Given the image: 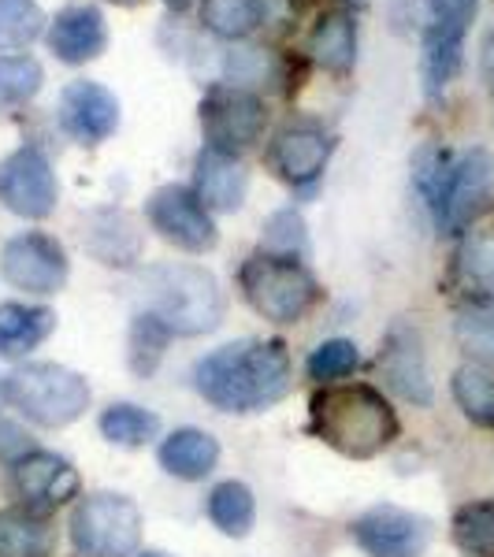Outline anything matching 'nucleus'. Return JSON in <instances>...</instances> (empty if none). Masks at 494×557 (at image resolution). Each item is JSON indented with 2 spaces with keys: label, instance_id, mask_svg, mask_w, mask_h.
<instances>
[{
  "label": "nucleus",
  "instance_id": "obj_1",
  "mask_svg": "<svg viewBox=\"0 0 494 557\" xmlns=\"http://www.w3.org/2000/svg\"><path fill=\"white\" fill-rule=\"evenodd\" d=\"M194 386L209 406L223 412H260L283 401L294 386V368L280 338H242L201 357Z\"/></svg>",
  "mask_w": 494,
  "mask_h": 557
},
{
  "label": "nucleus",
  "instance_id": "obj_2",
  "mask_svg": "<svg viewBox=\"0 0 494 557\" xmlns=\"http://www.w3.org/2000/svg\"><path fill=\"white\" fill-rule=\"evenodd\" d=\"M309 420L317 438L354 461L383 454L398 438V412L375 386L365 383L323 386L309 406Z\"/></svg>",
  "mask_w": 494,
  "mask_h": 557
},
{
  "label": "nucleus",
  "instance_id": "obj_3",
  "mask_svg": "<svg viewBox=\"0 0 494 557\" xmlns=\"http://www.w3.org/2000/svg\"><path fill=\"white\" fill-rule=\"evenodd\" d=\"M146 312L172 335H205L223 320L220 283L201 264H152L146 272Z\"/></svg>",
  "mask_w": 494,
  "mask_h": 557
},
{
  "label": "nucleus",
  "instance_id": "obj_4",
  "mask_svg": "<svg viewBox=\"0 0 494 557\" xmlns=\"http://www.w3.org/2000/svg\"><path fill=\"white\" fill-rule=\"evenodd\" d=\"M238 283L246 301L272 323H298L320 301V283L301 260L275 257L264 249L242 264Z\"/></svg>",
  "mask_w": 494,
  "mask_h": 557
},
{
  "label": "nucleus",
  "instance_id": "obj_5",
  "mask_svg": "<svg viewBox=\"0 0 494 557\" xmlns=\"http://www.w3.org/2000/svg\"><path fill=\"white\" fill-rule=\"evenodd\" d=\"M4 398L30 424L67 428L89 406V383L64 364H23L4 380Z\"/></svg>",
  "mask_w": 494,
  "mask_h": 557
},
{
  "label": "nucleus",
  "instance_id": "obj_6",
  "mask_svg": "<svg viewBox=\"0 0 494 557\" xmlns=\"http://www.w3.org/2000/svg\"><path fill=\"white\" fill-rule=\"evenodd\" d=\"M78 557H131L141 543V513L123 494H89L71 513Z\"/></svg>",
  "mask_w": 494,
  "mask_h": 557
},
{
  "label": "nucleus",
  "instance_id": "obj_7",
  "mask_svg": "<svg viewBox=\"0 0 494 557\" xmlns=\"http://www.w3.org/2000/svg\"><path fill=\"white\" fill-rule=\"evenodd\" d=\"M201 131H205V149L227 152L238 157L249 146H257L260 134H264V101L257 94L242 86H212L201 97Z\"/></svg>",
  "mask_w": 494,
  "mask_h": 557
},
{
  "label": "nucleus",
  "instance_id": "obj_8",
  "mask_svg": "<svg viewBox=\"0 0 494 557\" xmlns=\"http://www.w3.org/2000/svg\"><path fill=\"white\" fill-rule=\"evenodd\" d=\"M428 8L431 23L424 30V89L435 97L461 71L465 30L476 20L480 0H428Z\"/></svg>",
  "mask_w": 494,
  "mask_h": 557
},
{
  "label": "nucleus",
  "instance_id": "obj_9",
  "mask_svg": "<svg viewBox=\"0 0 494 557\" xmlns=\"http://www.w3.org/2000/svg\"><path fill=\"white\" fill-rule=\"evenodd\" d=\"M146 215L160 238L186 249V253H209L220 242L212 212L205 209V201L190 186H160V190H152L146 201Z\"/></svg>",
  "mask_w": 494,
  "mask_h": 557
},
{
  "label": "nucleus",
  "instance_id": "obj_10",
  "mask_svg": "<svg viewBox=\"0 0 494 557\" xmlns=\"http://www.w3.org/2000/svg\"><path fill=\"white\" fill-rule=\"evenodd\" d=\"M0 272H4V278L15 290L41 294L45 298V294L64 290L71 264L57 238L41 235V231H26V235L4 242V249H0Z\"/></svg>",
  "mask_w": 494,
  "mask_h": 557
},
{
  "label": "nucleus",
  "instance_id": "obj_11",
  "mask_svg": "<svg viewBox=\"0 0 494 557\" xmlns=\"http://www.w3.org/2000/svg\"><path fill=\"white\" fill-rule=\"evenodd\" d=\"M57 172L45 160L41 149H15L12 157L0 160V205L23 220H45L57 209Z\"/></svg>",
  "mask_w": 494,
  "mask_h": 557
},
{
  "label": "nucleus",
  "instance_id": "obj_12",
  "mask_svg": "<svg viewBox=\"0 0 494 557\" xmlns=\"http://www.w3.org/2000/svg\"><path fill=\"white\" fill-rule=\"evenodd\" d=\"M494 201V160L487 149H469L461 160H454L446 175L443 205H439V227L469 231L476 220L491 212Z\"/></svg>",
  "mask_w": 494,
  "mask_h": 557
},
{
  "label": "nucleus",
  "instance_id": "obj_13",
  "mask_svg": "<svg viewBox=\"0 0 494 557\" xmlns=\"http://www.w3.org/2000/svg\"><path fill=\"white\" fill-rule=\"evenodd\" d=\"M357 546L368 557H424L431 543V520L402 506H372L349 524Z\"/></svg>",
  "mask_w": 494,
  "mask_h": 557
},
{
  "label": "nucleus",
  "instance_id": "obj_14",
  "mask_svg": "<svg viewBox=\"0 0 494 557\" xmlns=\"http://www.w3.org/2000/svg\"><path fill=\"white\" fill-rule=\"evenodd\" d=\"M331 152H335V138L317 123H286L268 146V164L291 186L312 190L328 168Z\"/></svg>",
  "mask_w": 494,
  "mask_h": 557
},
{
  "label": "nucleus",
  "instance_id": "obj_15",
  "mask_svg": "<svg viewBox=\"0 0 494 557\" xmlns=\"http://www.w3.org/2000/svg\"><path fill=\"white\" fill-rule=\"evenodd\" d=\"M60 127L83 146H101L120 127V101L101 83L78 78L60 94Z\"/></svg>",
  "mask_w": 494,
  "mask_h": 557
},
{
  "label": "nucleus",
  "instance_id": "obj_16",
  "mask_svg": "<svg viewBox=\"0 0 494 557\" xmlns=\"http://www.w3.org/2000/svg\"><path fill=\"white\" fill-rule=\"evenodd\" d=\"M15 491L26 498V506H64L78 494V472L60 454L34 450L15 461Z\"/></svg>",
  "mask_w": 494,
  "mask_h": 557
},
{
  "label": "nucleus",
  "instance_id": "obj_17",
  "mask_svg": "<svg viewBox=\"0 0 494 557\" xmlns=\"http://www.w3.org/2000/svg\"><path fill=\"white\" fill-rule=\"evenodd\" d=\"M49 49L57 52V60L64 64H89L108 49V26L104 15L94 4H67L64 12H57V20L49 23L45 34Z\"/></svg>",
  "mask_w": 494,
  "mask_h": 557
},
{
  "label": "nucleus",
  "instance_id": "obj_18",
  "mask_svg": "<svg viewBox=\"0 0 494 557\" xmlns=\"http://www.w3.org/2000/svg\"><path fill=\"white\" fill-rule=\"evenodd\" d=\"M194 183H197V197H201L209 212H238L246 205L249 175L238 157L201 149V157L194 164Z\"/></svg>",
  "mask_w": 494,
  "mask_h": 557
},
{
  "label": "nucleus",
  "instance_id": "obj_19",
  "mask_svg": "<svg viewBox=\"0 0 494 557\" xmlns=\"http://www.w3.org/2000/svg\"><path fill=\"white\" fill-rule=\"evenodd\" d=\"M380 368L387 375V383L402 394L412 406H431V380H428V364H424V349L420 338L412 331L398 327L391 331L387 346L380 354Z\"/></svg>",
  "mask_w": 494,
  "mask_h": 557
},
{
  "label": "nucleus",
  "instance_id": "obj_20",
  "mask_svg": "<svg viewBox=\"0 0 494 557\" xmlns=\"http://www.w3.org/2000/svg\"><path fill=\"white\" fill-rule=\"evenodd\" d=\"M312 60L331 71V75H349L357 64V20L346 8H331L323 12L309 34Z\"/></svg>",
  "mask_w": 494,
  "mask_h": 557
},
{
  "label": "nucleus",
  "instance_id": "obj_21",
  "mask_svg": "<svg viewBox=\"0 0 494 557\" xmlns=\"http://www.w3.org/2000/svg\"><path fill=\"white\" fill-rule=\"evenodd\" d=\"M215 461H220V443L201 428H178L172 435L160 443V465L164 472H172L175 480L197 483L205 480Z\"/></svg>",
  "mask_w": 494,
  "mask_h": 557
},
{
  "label": "nucleus",
  "instance_id": "obj_22",
  "mask_svg": "<svg viewBox=\"0 0 494 557\" xmlns=\"http://www.w3.org/2000/svg\"><path fill=\"white\" fill-rule=\"evenodd\" d=\"M57 550V528L34 506L0 513V557H49Z\"/></svg>",
  "mask_w": 494,
  "mask_h": 557
},
{
  "label": "nucleus",
  "instance_id": "obj_23",
  "mask_svg": "<svg viewBox=\"0 0 494 557\" xmlns=\"http://www.w3.org/2000/svg\"><path fill=\"white\" fill-rule=\"evenodd\" d=\"M52 327H57V312L52 309L20 301L0 305V357H8V361L26 357L52 335Z\"/></svg>",
  "mask_w": 494,
  "mask_h": 557
},
{
  "label": "nucleus",
  "instance_id": "obj_24",
  "mask_svg": "<svg viewBox=\"0 0 494 557\" xmlns=\"http://www.w3.org/2000/svg\"><path fill=\"white\" fill-rule=\"evenodd\" d=\"M209 520L231 539H246L257 524V498L246 483H215L209 494Z\"/></svg>",
  "mask_w": 494,
  "mask_h": 557
},
{
  "label": "nucleus",
  "instance_id": "obj_25",
  "mask_svg": "<svg viewBox=\"0 0 494 557\" xmlns=\"http://www.w3.org/2000/svg\"><path fill=\"white\" fill-rule=\"evenodd\" d=\"M123 242H138V231H134V223L127 220L123 212H94L89 215V231H86V246L89 253H94L101 264H115V268H131L138 253H131L127 246H120ZM141 246V242H138Z\"/></svg>",
  "mask_w": 494,
  "mask_h": 557
},
{
  "label": "nucleus",
  "instance_id": "obj_26",
  "mask_svg": "<svg viewBox=\"0 0 494 557\" xmlns=\"http://www.w3.org/2000/svg\"><path fill=\"white\" fill-rule=\"evenodd\" d=\"M272 0H205L201 4V23L220 38H246L257 26H264Z\"/></svg>",
  "mask_w": 494,
  "mask_h": 557
},
{
  "label": "nucleus",
  "instance_id": "obj_27",
  "mask_svg": "<svg viewBox=\"0 0 494 557\" xmlns=\"http://www.w3.org/2000/svg\"><path fill=\"white\" fill-rule=\"evenodd\" d=\"M454 275L469 294L494 298V231H472V235L461 242Z\"/></svg>",
  "mask_w": 494,
  "mask_h": 557
},
{
  "label": "nucleus",
  "instance_id": "obj_28",
  "mask_svg": "<svg viewBox=\"0 0 494 557\" xmlns=\"http://www.w3.org/2000/svg\"><path fill=\"white\" fill-rule=\"evenodd\" d=\"M454 543L469 557H494V498L465 502L454 513Z\"/></svg>",
  "mask_w": 494,
  "mask_h": 557
},
{
  "label": "nucleus",
  "instance_id": "obj_29",
  "mask_svg": "<svg viewBox=\"0 0 494 557\" xmlns=\"http://www.w3.org/2000/svg\"><path fill=\"white\" fill-rule=\"evenodd\" d=\"M157 431H160L157 412L131 406V401L108 406L101 412V435L115 446H127V450H134V446H146L149 438H157Z\"/></svg>",
  "mask_w": 494,
  "mask_h": 557
},
{
  "label": "nucleus",
  "instance_id": "obj_30",
  "mask_svg": "<svg viewBox=\"0 0 494 557\" xmlns=\"http://www.w3.org/2000/svg\"><path fill=\"white\" fill-rule=\"evenodd\" d=\"M454 401L480 428H494V375L480 364H465L454 372Z\"/></svg>",
  "mask_w": 494,
  "mask_h": 557
},
{
  "label": "nucleus",
  "instance_id": "obj_31",
  "mask_svg": "<svg viewBox=\"0 0 494 557\" xmlns=\"http://www.w3.org/2000/svg\"><path fill=\"white\" fill-rule=\"evenodd\" d=\"M168 343H172V331L152 317V312H138L134 323H131V349H127L134 375L149 380V375L160 368V361H164Z\"/></svg>",
  "mask_w": 494,
  "mask_h": 557
},
{
  "label": "nucleus",
  "instance_id": "obj_32",
  "mask_svg": "<svg viewBox=\"0 0 494 557\" xmlns=\"http://www.w3.org/2000/svg\"><path fill=\"white\" fill-rule=\"evenodd\" d=\"M45 30V12L38 0H0V52L26 49Z\"/></svg>",
  "mask_w": 494,
  "mask_h": 557
},
{
  "label": "nucleus",
  "instance_id": "obj_33",
  "mask_svg": "<svg viewBox=\"0 0 494 557\" xmlns=\"http://www.w3.org/2000/svg\"><path fill=\"white\" fill-rule=\"evenodd\" d=\"M45 83V71L34 57H0V108L26 104Z\"/></svg>",
  "mask_w": 494,
  "mask_h": 557
},
{
  "label": "nucleus",
  "instance_id": "obj_34",
  "mask_svg": "<svg viewBox=\"0 0 494 557\" xmlns=\"http://www.w3.org/2000/svg\"><path fill=\"white\" fill-rule=\"evenodd\" d=\"M454 338L476 364L494 368V312L491 309H465L454 323Z\"/></svg>",
  "mask_w": 494,
  "mask_h": 557
},
{
  "label": "nucleus",
  "instance_id": "obj_35",
  "mask_svg": "<svg viewBox=\"0 0 494 557\" xmlns=\"http://www.w3.org/2000/svg\"><path fill=\"white\" fill-rule=\"evenodd\" d=\"M264 253H275V257H291L298 260L309 253V235H305V220L294 209H280L268 215L264 223Z\"/></svg>",
  "mask_w": 494,
  "mask_h": 557
},
{
  "label": "nucleus",
  "instance_id": "obj_36",
  "mask_svg": "<svg viewBox=\"0 0 494 557\" xmlns=\"http://www.w3.org/2000/svg\"><path fill=\"white\" fill-rule=\"evenodd\" d=\"M361 364V354H357L354 343H346V338H331V343H320L317 349H312L309 357V380L317 383H335L343 380V375H349L354 368Z\"/></svg>",
  "mask_w": 494,
  "mask_h": 557
},
{
  "label": "nucleus",
  "instance_id": "obj_37",
  "mask_svg": "<svg viewBox=\"0 0 494 557\" xmlns=\"http://www.w3.org/2000/svg\"><path fill=\"white\" fill-rule=\"evenodd\" d=\"M483 78L494 86V34L487 38V45H483Z\"/></svg>",
  "mask_w": 494,
  "mask_h": 557
},
{
  "label": "nucleus",
  "instance_id": "obj_38",
  "mask_svg": "<svg viewBox=\"0 0 494 557\" xmlns=\"http://www.w3.org/2000/svg\"><path fill=\"white\" fill-rule=\"evenodd\" d=\"M164 4H168V8H175V12H186V8H190L194 0H164Z\"/></svg>",
  "mask_w": 494,
  "mask_h": 557
},
{
  "label": "nucleus",
  "instance_id": "obj_39",
  "mask_svg": "<svg viewBox=\"0 0 494 557\" xmlns=\"http://www.w3.org/2000/svg\"><path fill=\"white\" fill-rule=\"evenodd\" d=\"M108 4H115V8H138L141 0H108Z\"/></svg>",
  "mask_w": 494,
  "mask_h": 557
},
{
  "label": "nucleus",
  "instance_id": "obj_40",
  "mask_svg": "<svg viewBox=\"0 0 494 557\" xmlns=\"http://www.w3.org/2000/svg\"><path fill=\"white\" fill-rule=\"evenodd\" d=\"M138 557H164V554H138Z\"/></svg>",
  "mask_w": 494,
  "mask_h": 557
}]
</instances>
